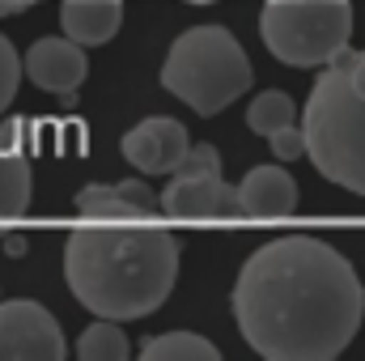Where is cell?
Wrapping results in <instances>:
<instances>
[{
	"label": "cell",
	"instance_id": "obj_18",
	"mask_svg": "<svg viewBox=\"0 0 365 361\" xmlns=\"http://www.w3.org/2000/svg\"><path fill=\"white\" fill-rule=\"evenodd\" d=\"M268 145H272V158H280V162L310 158V145H306V128H302V123H289V128L272 132V136H268Z\"/></svg>",
	"mask_w": 365,
	"mask_h": 361
},
{
	"label": "cell",
	"instance_id": "obj_1",
	"mask_svg": "<svg viewBox=\"0 0 365 361\" xmlns=\"http://www.w3.org/2000/svg\"><path fill=\"white\" fill-rule=\"evenodd\" d=\"M365 289L353 264L323 238L264 243L238 272L234 319L264 361H331L361 332Z\"/></svg>",
	"mask_w": 365,
	"mask_h": 361
},
{
	"label": "cell",
	"instance_id": "obj_15",
	"mask_svg": "<svg viewBox=\"0 0 365 361\" xmlns=\"http://www.w3.org/2000/svg\"><path fill=\"white\" fill-rule=\"evenodd\" d=\"M77 357L81 361H128L132 357V345L119 327V319H98L81 332L77 340Z\"/></svg>",
	"mask_w": 365,
	"mask_h": 361
},
{
	"label": "cell",
	"instance_id": "obj_20",
	"mask_svg": "<svg viewBox=\"0 0 365 361\" xmlns=\"http://www.w3.org/2000/svg\"><path fill=\"white\" fill-rule=\"evenodd\" d=\"M191 4H212V0H191Z\"/></svg>",
	"mask_w": 365,
	"mask_h": 361
},
{
	"label": "cell",
	"instance_id": "obj_16",
	"mask_svg": "<svg viewBox=\"0 0 365 361\" xmlns=\"http://www.w3.org/2000/svg\"><path fill=\"white\" fill-rule=\"evenodd\" d=\"M289 123H297V111H293V98L280 90H264L251 98V106H247V128L251 132H259V136H272L280 128H289Z\"/></svg>",
	"mask_w": 365,
	"mask_h": 361
},
{
	"label": "cell",
	"instance_id": "obj_17",
	"mask_svg": "<svg viewBox=\"0 0 365 361\" xmlns=\"http://www.w3.org/2000/svg\"><path fill=\"white\" fill-rule=\"evenodd\" d=\"M17 86H21V56H17V51H13V43L0 34V115L13 106Z\"/></svg>",
	"mask_w": 365,
	"mask_h": 361
},
{
	"label": "cell",
	"instance_id": "obj_14",
	"mask_svg": "<svg viewBox=\"0 0 365 361\" xmlns=\"http://www.w3.org/2000/svg\"><path fill=\"white\" fill-rule=\"evenodd\" d=\"M140 357L145 361H217V345L195 336V332H166V336H153L140 345Z\"/></svg>",
	"mask_w": 365,
	"mask_h": 361
},
{
	"label": "cell",
	"instance_id": "obj_19",
	"mask_svg": "<svg viewBox=\"0 0 365 361\" xmlns=\"http://www.w3.org/2000/svg\"><path fill=\"white\" fill-rule=\"evenodd\" d=\"M30 4H38V0H0V17H9V13H21V9H30Z\"/></svg>",
	"mask_w": 365,
	"mask_h": 361
},
{
	"label": "cell",
	"instance_id": "obj_2",
	"mask_svg": "<svg viewBox=\"0 0 365 361\" xmlns=\"http://www.w3.org/2000/svg\"><path fill=\"white\" fill-rule=\"evenodd\" d=\"M64 280L98 319H145L179 280V243L149 225H86L64 243Z\"/></svg>",
	"mask_w": 365,
	"mask_h": 361
},
{
	"label": "cell",
	"instance_id": "obj_13",
	"mask_svg": "<svg viewBox=\"0 0 365 361\" xmlns=\"http://www.w3.org/2000/svg\"><path fill=\"white\" fill-rule=\"evenodd\" d=\"M30 208V162L0 132V221H17Z\"/></svg>",
	"mask_w": 365,
	"mask_h": 361
},
{
	"label": "cell",
	"instance_id": "obj_7",
	"mask_svg": "<svg viewBox=\"0 0 365 361\" xmlns=\"http://www.w3.org/2000/svg\"><path fill=\"white\" fill-rule=\"evenodd\" d=\"M64 353V332L47 306L0 302V361H60Z\"/></svg>",
	"mask_w": 365,
	"mask_h": 361
},
{
	"label": "cell",
	"instance_id": "obj_3",
	"mask_svg": "<svg viewBox=\"0 0 365 361\" xmlns=\"http://www.w3.org/2000/svg\"><path fill=\"white\" fill-rule=\"evenodd\" d=\"M310 162L327 183L365 195V51L336 56L302 106Z\"/></svg>",
	"mask_w": 365,
	"mask_h": 361
},
{
	"label": "cell",
	"instance_id": "obj_8",
	"mask_svg": "<svg viewBox=\"0 0 365 361\" xmlns=\"http://www.w3.org/2000/svg\"><path fill=\"white\" fill-rule=\"evenodd\" d=\"M119 149H123V158L140 171V175H175L182 162H187V153H191V141H187V128H182L179 119H170V115H149V119H140L132 132H123V141H119Z\"/></svg>",
	"mask_w": 365,
	"mask_h": 361
},
{
	"label": "cell",
	"instance_id": "obj_10",
	"mask_svg": "<svg viewBox=\"0 0 365 361\" xmlns=\"http://www.w3.org/2000/svg\"><path fill=\"white\" fill-rule=\"evenodd\" d=\"M90 73V60H86V47L77 39H38L30 51H26V77L47 93H60L68 98L73 90H81Z\"/></svg>",
	"mask_w": 365,
	"mask_h": 361
},
{
	"label": "cell",
	"instance_id": "obj_11",
	"mask_svg": "<svg viewBox=\"0 0 365 361\" xmlns=\"http://www.w3.org/2000/svg\"><path fill=\"white\" fill-rule=\"evenodd\" d=\"M238 195H242V217H255V221L289 217L297 208V179L284 171V162L251 166L238 183Z\"/></svg>",
	"mask_w": 365,
	"mask_h": 361
},
{
	"label": "cell",
	"instance_id": "obj_4",
	"mask_svg": "<svg viewBox=\"0 0 365 361\" xmlns=\"http://www.w3.org/2000/svg\"><path fill=\"white\" fill-rule=\"evenodd\" d=\"M251 56L225 26H191L166 51L162 86L195 115H217L251 90Z\"/></svg>",
	"mask_w": 365,
	"mask_h": 361
},
{
	"label": "cell",
	"instance_id": "obj_6",
	"mask_svg": "<svg viewBox=\"0 0 365 361\" xmlns=\"http://www.w3.org/2000/svg\"><path fill=\"white\" fill-rule=\"evenodd\" d=\"M162 208L175 221H234L242 217V195L221 179V153L212 145H191L187 162L162 187Z\"/></svg>",
	"mask_w": 365,
	"mask_h": 361
},
{
	"label": "cell",
	"instance_id": "obj_9",
	"mask_svg": "<svg viewBox=\"0 0 365 361\" xmlns=\"http://www.w3.org/2000/svg\"><path fill=\"white\" fill-rule=\"evenodd\" d=\"M77 213L86 221H153L162 208V195L149 191V183H90L77 191Z\"/></svg>",
	"mask_w": 365,
	"mask_h": 361
},
{
	"label": "cell",
	"instance_id": "obj_12",
	"mask_svg": "<svg viewBox=\"0 0 365 361\" xmlns=\"http://www.w3.org/2000/svg\"><path fill=\"white\" fill-rule=\"evenodd\" d=\"M60 26L81 47H102L123 26V0H64L60 4Z\"/></svg>",
	"mask_w": 365,
	"mask_h": 361
},
{
	"label": "cell",
	"instance_id": "obj_5",
	"mask_svg": "<svg viewBox=\"0 0 365 361\" xmlns=\"http://www.w3.org/2000/svg\"><path fill=\"white\" fill-rule=\"evenodd\" d=\"M264 47L289 68H327L349 51L353 0H264Z\"/></svg>",
	"mask_w": 365,
	"mask_h": 361
}]
</instances>
